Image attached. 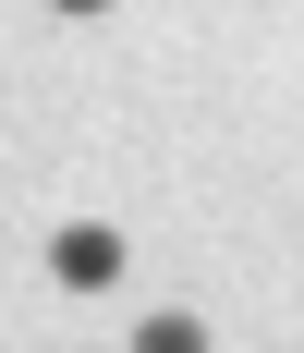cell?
<instances>
[{"instance_id": "cell-1", "label": "cell", "mask_w": 304, "mask_h": 353, "mask_svg": "<svg viewBox=\"0 0 304 353\" xmlns=\"http://www.w3.org/2000/svg\"><path fill=\"white\" fill-rule=\"evenodd\" d=\"M49 281L61 292H110L122 281V232H110V219H73L61 244H49Z\"/></svg>"}, {"instance_id": "cell-3", "label": "cell", "mask_w": 304, "mask_h": 353, "mask_svg": "<svg viewBox=\"0 0 304 353\" xmlns=\"http://www.w3.org/2000/svg\"><path fill=\"white\" fill-rule=\"evenodd\" d=\"M49 12H73V25H85V12H110V0H49Z\"/></svg>"}, {"instance_id": "cell-2", "label": "cell", "mask_w": 304, "mask_h": 353, "mask_svg": "<svg viewBox=\"0 0 304 353\" xmlns=\"http://www.w3.org/2000/svg\"><path fill=\"white\" fill-rule=\"evenodd\" d=\"M134 353H207V329H195V317H146Z\"/></svg>"}]
</instances>
